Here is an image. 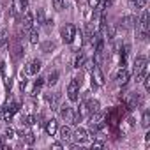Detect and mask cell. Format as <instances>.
Returning a JSON list of instances; mask_svg holds the SVG:
<instances>
[{
    "label": "cell",
    "mask_w": 150,
    "mask_h": 150,
    "mask_svg": "<svg viewBox=\"0 0 150 150\" xmlns=\"http://www.w3.org/2000/svg\"><path fill=\"white\" fill-rule=\"evenodd\" d=\"M134 67V76H136V81L139 83L146 74H148V65H146V58L145 57H136L134 58V64H132Z\"/></svg>",
    "instance_id": "1"
},
{
    "label": "cell",
    "mask_w": 150,
    "mask_h": 150,
    "mask_svg": "<svg viewBox=\"0 0 150 150\" xmlns=\"http://www.w3.org/2000/svg\"><path fill=\"white\" fill-rule=\"evenodd\" d=\"M76 27L74 25H71V23H67V25H64L62 27V30H60V35H62V41L65 42V44H72V41L76 39Z\"/></svg>",
    "instance_id": "2"
},
{
    "label": "cell",
    "mask_w": 150,
    "mask_h": 150,
    "mask_svg": "<svg viewBox=\"0 0 150 150\" xmlns=\"http://www.w3.org/2000/svg\"><path fill=\"white\" fill-rule=\"evenodd\" d=\"M80 83H78V80L76 78H72V81L67 85V97H69V101H72V103H76L78 101V94H80Z\"/></svg>",
    "instance_id": "3"
},
{
    "label": "cell",
    "mask_w": 150,
    "mask_h": 150,
    "mask_svg": "<svg viewBox=\"0 0 150 150\" xmlns=\"http://www.w3.org/2000/svg\"><path fill=\"white\" fill-rule=\"evenodd\" d=\"M148 18H150L148 11H143L139 21H136L138 23V28H139V37L141 39H146V34H148Z\"/></svg>",
    "instance_id": "4"
},
{
    "label": "cell",
    "mask_w": 150,
    "mask_h": 150,
    "mask_svg": "<svg viewBox=\"0 0 150 150\" xmlns=\"http://www.w3.org/2000/svg\"><path fill=\"white\" fill-rule=\"evenodd\" d=\"M90 74H92V87H103L104 85V74H103V71H101V67L97 64L94 65Z\"/></svg>",
    "instance_id": "5"
},
{
    "label": "cell",
    "mask_w": 150,
    "mask_h": 150,
    "mask_svg": "<svg viewBox=\"0 0 150 150\" xmlns=\"http://www.w3.org/2000/svg\"><path fill=\"white\" fill-rule=\"evenodd\" d=\"M9 51H11V57H13L14 62H18V60L23 57V46L20 44L18 39H13V42L9 44Z\"/></svg>",
    "instance_id": "6"
},
{
    "label": "cell",
    "mask_w": 150,
    "mask_h": 150,
    "mask_svg": "<svg viewBox=\"0 0 150 150\" xmlns=\"http://www.w3.org/2000/svg\"><path fill=\"white\" fill-rule=\"evenodd\" d=\"M42 67V62L41 60H30L27 65H25V74L27 76H34V74H37Z\"/></svg>",
    "instance_id": "7"
},
{
    "label": "cell",
    "mask_w": 150,
    "mask_h": 150,
    "mask_svg": "<svg viewBox=\"0 0 150 150\" xmlns=\"http://www.w3.org/2000/svg\"><path fill=\"white\" fill-rule=\"evenodd\" d=\"M58 115L62 120L65 122H72V117H74V110L71 106H58Z\"/></svg>",
    "instance_id": "8"
},
{
    "label": "cell",
    "mask_w": 150,
    "mask_h": 150,
    "mask_svg": "<svg viewBox=\"0 0 150 150\" xmlns=\"http://www.w3.org/2000/svg\"><path fill=\"white\" fill-rule=\"evenodd\" d=\"M115 81H117L118 85H125V83L129 81V71H127L125 67H120V69L117 71V76H115Z\"/></svg>",
    "instance_id": "9"
},
{
    "label": "cell",
    "mask_w": 150,
    "mask_h": 150,
    "mask_svg": "<svg viewBox=\"0 0 150 150\" xmlns=\"http://www.w3.org/2000/svg\"><path fill=\"white\" fill-rule=\"evenodd\" d=\"M87 138H88V131H85L83 127H78L76 131L72 132V139H74V141H78V143L87 141Z\"/></svg>",
    "instance_id": "10"
},
{
    "label": "cell",
    "mask_w": 150,
    "mask_h": 150,
    "mask_svg": "<svg viewBox=\"0 0 150 150\" xmlns=\"http://www.w3.org/2000/svg\"><path fill=\"white\" fill-rule=\"evenodd\" d=\"M21 23H23V30H30V28L34 27V16H32V13H30V11H25Z\"/></svg>",
    "instance_id": "11"
},
{
    "label": "cell",
    "mask_w": 150,
    "mask_h": 150,
    "mask_svg": "<svg viewBox=\"0 0 150 150\" xmlns=\"http://www.w3.org/2000/svg\"><path fill=\"white\" fill-rule=\"evenodd\" d=\"M57 132H58L60 139H64V141H69V139H72V129H71L69 125H64V127H60Z\"/></svg>",
    "instance_id": "12"
},
{
    "label": "cell",
    "mask_w": 150,
    "mask_h": 150,
    "mask_svg": "<svg viewBox=\"0 0 150 150\" xmlns=\"http://www.w3.org/2000/svg\"><path fill=\"white\" fill-rule=\"evenodd\" d=\"M46 101L50 104L51 110H58V103H60V94H51V96H46Z\"/></svg>",
    "instance_id": "13"
},
{
    "label": "cell",
    "mask_w": 150,
    "mask_h": 150,
    "mask_svg": "<svg viewBox=\"0 0 150 150\" xmlns=\"http://www.w3.org/2000/svg\"><path fill=\"white\" fill-rule=\"evenodd\" d=\"M44 129H46V132H48L50 136H53V134H57V131H58V122H57L55 118H51V120L46 122Z\"/></svg>",
    "instance_id": "14"
},
{
    "label": "cell",
    "mask_w": 150,
    "mask_h": 150,
    "mask_svg": "<svg viewBox=\"0 0 150 150\" xmlns=\"http://www.w3.org/2000/svg\"><path fill=\"white\" fill-rule=\"evenodd\" d=\"M85 108H87V111H88V113L99 111V101H96V99H88V101L85 103Z\"/></svg>",
    "instance_id": "15"
},
{
    "label": "cell",
    "mask_w": 150,
    "mask_h": 150,
    "mask_svg": "<svg viewBox=\"0 0 150 150\" xmlns=\"http://www.w3.org/2000/svg\"><path fill=\"white\" fill-rule=\"evenodd\" d=\"M85 60H87V58H85V53H83V51H80L76 57H74V62H72V65L76 67V69H80V67H83Z\"/></svg>",
    "instance_id": "16"
},
{
    "label": "cell",
    "mask_w": 150,
    "mask_h": 150,
    "mask_svg": "<svg viewBox=\"0 0 150 150\" xmlns=\"http://www.w3.org/2000/svg\"><path fill=\"white\" fill-rule=\"evenodd\" d=\"M58 76H60V72H58V71H53V72L48 74V78H44V81L51 87V85H55V83L58 81Z\"/></svg>",
    "instance_id": "17"
},
{
    "label": "cell",
    "mask_w": 150,
    "mask_h": 150,
    "mask_svg": "<svg viewBox=\"0 0 150 150\" xmlns=\"http://www.w3.org/2000/svg\"><path fill=\"white\" fill-rule=\"evenodd\" d=\"M136 25V18L134 16H125V18H122V27L124 28H132Z\"/></svg>",
    "instance_id": "18"
},
{
    "label": "cell",
    "mask_w": 150,
    "mask_h": 150,
    "mask_svg": "<svg viewBox=\"0 0 150 150\" xmlns=\"http://www.w3.org/2000/svg\"><path fill=\"white\" fill-rule=\"evenodd\" d=\"M101 122H104V115L103 113H99V111L90 113V124H101Z\"/></svg>",
    "instance_id": "19"
},
{
    "label": "cell",
    "mask_w": 150,
    "mask_h": 150,
    "mask_svg": "<svg viewBox=\"0 0 150 150\" xmlns=\"http://www.w3.org/2000/svg\"><path fill=\"white\" fill-rule=\"evenodd\" d=\"M28 32H30V42H32V44H37V41H39V32H37V28L32 27Z\"/></svg>",
    "instance_id": "20"
},
{
    "label": "cell",
    "mask_w": 150,
    "mask_h": 150,
    "mask_svg": "<svg viewBox=\"0 0 150 150\" xmlns=\"http://www.w3.org/2000/svg\"><path fill=\"white\" fill-rule=\"evenodd\" d=\"M44 83H46V81H44V78H37V81L34 83V94H39Z\"/></svg>",
    "instance_id": "21"
},
{
    "label": "cell",
    "mask_w": 150,
    "mask_h": 150,
    "mask_svg": "<svg viewBox=\"0 0 150 150\" xmlns=\"http://www.w3.org/2000/svg\"><path fill=\"white\" fill-rule=\"evenodd\" d=\"M141 125L146 129L150 125V111H143V117H141Z\"/></svg>",
    "instance_id": "22"
},
{
    "label": "cell",
    "mask_w": 150,
    "mask_h": 150,
    "mask_svg": "<svg viewBox=\"0 0 150 150\" xmlns=\"http://www.w3.org/2000/svg\"><path fill=\"white\" fill-rule=\"evenodd\" d=\"M7 41H9V34H7V30H2V32H0V46H6Z\"/></svg>",
    "instance_id": "23"
},
{
    "label": "cell",
    "mask_w": 150,
    "mask_h": 150,
    "mask_svg": "<svg viewBox=\"0 0 150 150\" xmlns=\"http://www.w3.org/2000/svg\"><path fill=\"white\" fill-rule=\"evenodd\" d=\"M2 136H4V138H7V139L14 138V129H13V127H6V129H4V132H2Z\"/></svg>",
    "instance_id": "24"
},
{
    "label": "cell",
    "mask_w": 150,
    "mask_h": 150,
    "mask_svg": "<svg viewBox=\"0 0 150 150\" xmlns=\"http://www.w3.org/2000/svg\"><path fill=\"white\" fill-rule=\"evenodd\" d=\"M44 11L42 9H37V25H44Z\"/></svg>",
    "instance_id": "25"
},
{
    "label": "cell",
    "mask_w": 150,
    "mask_h": 150,
    "mask_svg": "<svg viewBox=\"0 0 150 150\" xmlns=\"http://www.w3.org/2000/svg\"><path fill=\"white\" fill-rule=\"evenodd\" d=\"M25 141H27L28 145H34V141H35V136H34V132H30V131H28V132L25 134Z\"/></svg>",
    "instance_id": "26"
},
{
    "label": "cell",
    "mask_w": 150,
    "mask_h": 150,
    "mask_svg": "<svg viewBox=\"0 0 150 150\" xmlns=\"http://www.w3.org/2000/svg\"><path fill=\"white\" fill-rule=\"evenodd\" d=\"M53 2V7L57 9V11H62V7H64V2L65 0H51Z\"/></svg>",
    "instance_id": "27"
},
{
    "label": "cell",
    "mask_w": 150,
    "mask_h": 150,
    "mask_svg": "<svg viewBox=\"0 0 150 150\" xmlns=\"http://www.w3.org/2000/svg\"><path fill=\"white\" fill-rule=\"evenodd\" d=\"M50 50H55V42H44L42 44V51L44 53H50Z\"/></svg>",
    "instance_id": "28"
},
{
    "label": "cell",
    "mask_w": 150,
    "mask_h": 150,
    "mask_svg": "<svg viewBox=\"0 0 150 150\" xmlns=\"http://www.w3.org/2000/svg\"><path fill=\"white\" fill-rule=\"evenodd\" d=\"M94 65H96V62H94V60H85V64H83V67H85L88 72L94 69Z\"/></svg>",
    "instance_id": "29"
},
{
    "label": "cell",
    "mask_w": 150,
    "mask_h": 150,
    "mask_svg": "<svg viewBox=\"0 0 150 150\" xmlns=\"http://www.w3.org/2000/svg\"><path fill=\"white\" fill-rule=\"evenodd\" d=\"M132 4H136V9H143L145 4H146V0H132Z\"/></svg>",
    "instance_id": "30"
},
{
    "label": "cell",
    "mask_w": 150,
    "mask_h": 150,
    "mask_svg": "<svg viewBox=\"0 0 150 150\" xmlns=\"http://www.w3.org/2000/svg\"><path fill=\"white\" fill-rule=\"evenodd\" d=\"M25 124H27V125H34V124H35V117H34V115L25 117Z\"/></svg>",
    "instance_id": "31"
},
{
    "label": "cell",
    "mask_w": 150,
    "mask_h": 150,
    "mask_svg": "<svg viewBox=\"0 0 150 150\" xmlns=\"http://www.w3.org/2000/svg\"><path fill=\"white\" fill-rule=\"evenodd\" d=\"M103 146H104L103 141H94V143H92V148H103Z\"/></svg>",
    "instance_id": "32"
},
{
    "label": "cell",
    "mask_w": 150,
    "mask_h": 150,
    "mask_svg": "<svg viewBox=\"0 0 150 150\" xmlns=\"http://www.w3.org/2000/svg\"><path fill=\"white\" fill-rule=\"evenodd\" d=\"M20 7H21V9L25 11V9L28 7V0H20Z\"/></svg>",
    "instance_id": "33"
},
{
    "label": "cell",
    "mask_w": 150,
    "mask_h": 150,
    "mask_svg": "<svg viewBox=\"0 0 150 150\" xmlns=\"http://www.w3.org/2000/svg\"><path fill=\"white\" fill-rule=\"evenodd\" d=\"M88 4H90L92 7H97V6H99V0H88Z\"/></svg>",
    "instance_id": "34"
},
{
    "label": "cell",
    "mask_w": 150,
    "mask_h": 150,
    "mask_svg": "<svg viewBox=\"0 0 150 150\" xmlns=\"http://www.w3.org/2000/svg\"><path fill=\"white\" fill-rule=\"evenodd\" d=\"M0 148H7V145L4 143V136H0Z\"/></svg>",
    "instance_id": "35"
},
{
    "label": "cell",
    "mask_w": 150,
    "mask_h": 150,
    "mask_svg": "<svg viewBox=\"0 0 150 150\" xmlns=\"http://www.w3.org/2000/svg\"><path fill=\"white\" fill-rule=\"evenodd\" d=\"M51 146H53V148H57V150H58V148H62V143H53V145H51Z\"/></svg>",
    "instance_id": "36"
},
{
    "label": "cell",
    "mask_w": 150,
    "mask_h": 150,
    "mask_svg": "<svg viewBox=\"0 0 150 150\" xmlns=\"http://www.w3.org/2000/svg\"><path fill=\"white\" fill-rule=\"evenodd\" d=\"M0 118H2V108H0Z\"/></svg>",
    "instance_id": "37"
}]
</instances>
